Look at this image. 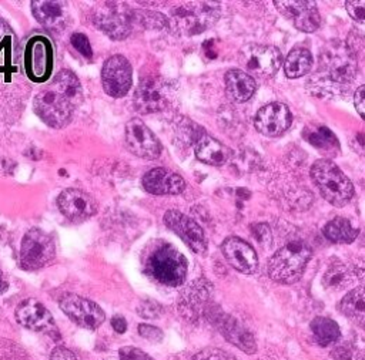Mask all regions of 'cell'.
I'll return each instance as SVG.
<instances>
[{"instance_id": "obj_1", "label": "cell", "mask_w": 365, "mask_h": 360, "mask_svg": "<svg viewBox=\"0 0 365 360\" xmlns=\"http://www.w3.org/2000/svg\"><path fill=\"white\" fill-rule=\"evenodd\" d=\"M358 73V61L355 53L345 43L332 41L329 43L319 55L318 75L312 77L311 81L312 92H318L324 84H327V94L331 91V85L349 84ZM308 81V83H311Z\"/></svg>"}, {"instance_id": "obj_2", "label": "cell", "mask_w": 365, "mask_h": 360, "mask_svg": "<svg viewBox=\"0 0 365 360\" xmlns=\"http://www.w3.org/2000/svg\"><path fill=\"white\" fill-rule=\"evenodd\" d=\"M220 16L218 1H188L175 6L167 23L175 36H195L210 28Z\"/></svg>"}, {"instance_id": "obj_3", "label": "cell", "mask_w": 365, "mask_h": 360, "mask_svg": "<svg viewBox=\"0 0 365 360\" xmlns=\"http://www.w3.org/2000/svg\"><path fill=\"white\" fill-rule=\"evenodd\" d=\"M311 248L305 242H288L269 258L267 266L269 277L282 285L298 282L311 258Z\"/></svg>"}, {"instance_id": "obj_4", "label": "cell", "mask_w": 365, "mask_h": 360, "mask_svg": "<svg viewBox=\"0 0 365 360\" xmlns=\"http://www.w3.org/2000/svg\"><path fill=\"white\" fill-rule=\"evenodd\" d=\"M311 178L321 195L334 206H345L354 195V186L348 176L327 158L314 162Z\"/></svg>"}, {"instance_id": "obj_5", "label": "cell", "mask_w": 365, "mask_h": 360, "mask_svg": "<svg viewBox=\"0 0 365 360\" xmlns=\"http://www.w3.org/2000/svg\"><path fill=\"white\" fill-rule=\"evenodd\" d=\"M187 269V259L170 243H164L155 248L147 260L148 275L167 286L181 285L185 280Z\"/></svg>"}, {"instance_id": "obj_6", "label": "cell", "mask_w": 365, "mask_h": 360, "mask_svg": "<svg viewBox=\"0 0 365 360\" xmlns=\"http://www.w3.org/2000/svg\"><path fill=\"white\" fill-rule=\"evenodd\" d=\"M240 64L247 74H255L261 78L274 77L282 64L281 51L274 46L247 44L240 50Z\"/></svg>"}, {"instance_id": "obj_7", "label": "cell", "mask_w": 365, "mask_h": 360, "mask_svg": "<svg viewBox=\"0 0 365 360\" xmlns=\"http://www.w3.org/2000/svg\"><path fill=\"white\" fill-rule=\"evenodd\" d=\"M56 256V245L53 238L38 229H30L20 246V266L26 270H37L50 263Z\"/></svg>"}, {"instance_id": "obj_8", "label": "cell", "mask_w": 365, "mask_h": 360, "mask_svg": "<svg viewBox=\"0 0 365 360\" xmlns=\"http://www.w3.org/2000/svg\"><path fill=\"white\" fill-rule=\"evenodd\" d=\"M171 100L170 84L158 75L141 77L134 91V107L143 114L164 110Z\"/></svg>"}, {"instance_id": "obj_9", "label": "cell", "mask_w": 365, "mask_h": 360, "mask_svg": "<svg viewBox=\"0 0 365 360\" xmlns=\"http://www.w3.org/2000/svg\"><path fill=\"white\" fill-rule=\"evenodd\" d=\"M24 67L31 81H46L53 68V48L44 36H34L29 40L24 53Z\"/></svg>"}, {"instance_id": "obj_10", "label": "cell", "mask_w": 365, "mask_h": 360, "mask_svg": "<svg viewBox=\"0 0 365 360\" xmlns=\"http://www.w3.org/2000/svg\"><path fill=\"white\" fill-rule=\"evenodd\" d=\"M131 65L124 55L115 54L108 57L101 70V83L104 91L114 98L124 97L131 88Z\"/></svg>"}, {"instance_id": "obj_11", "label": "cell", "mask_w": 365, "mask_h": 360, "mask_svg": "<svg viewBox=\"0 0 365 360\" xmlns=\"http://www.w3.org/2000/svg\"><path fill=\"white\" fill-rule=\"evenodd\" d=\"M34 111L53 128H63L71 120L73 107L56 91L44 90L34 97Z\"/></svg>"}, {"instance_id": "obj_12", "label": "cell", "mask_w": 365, "mask_h": 360, "mask_svg": "<svg viewBox=\"0 0 365 360\" xmlns=\"http://www.w3.org/2000/svg\"><path fill=\"white\" fill-rule=\"evenodd\" d=\"M125 145L130 152L144 159H155L161 154V144L153 131L138 118L125 124Z\"/></svg>"}, {"instance_id": "obj_13", "label": "cell", "mask_w": 365, "mask_h": 360, "mask_svg": "<svg viewBox=\"0 0 365 360\" xmlns=\"http://www.w3.org/2000/svg\"><path fill=\"white\" fill-rule=\"evenodd\" d=\"M164 223L195 253L204 255L207 250V238L202 228L180 211L170 209L164 215Z\"/></svg>"}, {"instance_id": "obj_14", "label": "cell", "mask_w": 365, "mask_h": 360, "mask_svg": "<svg viewBox=\"0 0 365 360\" xmlns=\"http://www.w3.org/2000/svg\"><path fill=\"white\" fill-rule=\"evenodd\" d=\"M61 310L78 326L86 329H97L104 322L103 309L78 295H66L60 300Z\"/></svg>"}, {"instance_id": "obj_15", "label": "cell", "mask_w": 365, "mask_h": 360, "mask_svg": "<svg viewBox=\"0 0 365 360\" xmlns=\"http://www.w3.org/2000/svg\"><path fill=\"white\" fill-rule=\"evenodd\" d=\"M292 122L288 107L282 102H271L259 108L254 117L255 129L265 137H278L284 134Z\"/></svg>"}, {"instance_id": "obj_16", "label": "cell", "mask_w": 365, "mask_h": 360, "mask_svg": "<svg viewBox=\"0 0 365 360\" xmlns=\"http://www.w3.org/2000/svg\"><path fill=\"white\" fill-rule=\"evenodd\" d=\"M277 10L288 20L292 21V24L304 31V33H312L315 31L321 24V17L317 9L315 1H274Z\"/></svg>"}, {"instance_id": "obj_17", "label": "cell", "mask_w": 365, "mask_h": 360, "mask_svg": "<svg viewBox=\"0 0 365 360\" xmlns=\"http://www.w3.org/2000/svg\"><path fill=\"white\" fill-rule=\"evenodd\" d=\"M57 203L61 213L73 222H83L97 212L94 198L76 188L63 191L57 198Z\"/></svg>"}, {"instance_id": "obj_18", "label": "cell", "mask_w": 365, "mask_h": 360, "mask_svg": "<svg viewBox=\"0 0 365 360\" xmlns=\"http://www.w3.org/2000/svg\"><path fill=\"white\" fill-rule=\"evenodd\" d=\"M222 253L228 263L241 273L252 275L258 269V258L254 248L244 239L230 236L222 242Z\"/></svg>"}, {"instance_id": "obj_19", "label": "cell", "mask_w": 365, "mask_h": 360, "mask_svg": "<svg viewBox=\"0 0 365 360\" xmlns=\"http://www.w3.org/2000/svg\"><path fill=\"white\" fill-rule=\"evenodd\" d=\"M16 319L21 326L34 332L50 333L56 329L51 313L36 299L23 300L16 309Z\"/></svg>"}, {"instance_id": "obj_20", "label": "cell", "mask_w": 365, "mask_h": 360, "mask_svg": "<svg viewBox=\"0 0 365 360\" xmlns=\"http://www.w3.org/2000/svg\"><path fill=\"white\" fill-rule=\"evenodd\" d=\"M97 27L113 40H123L131 33L133 17L115 6H104L94 17Z\"/></svg>"}, {"instance_id": "obj_21", "label": "cell", "mask_w": 365, "mask_h": 360, "mask_svg": "<svg viewBox=\"0 0 365 360\" xmlns=\"http://www.w3.org/2000/svg\"><path fill=\"white\" fill-rule=\"evenodd\" d=\"M143 186L154 195H177L184 191L185 181L167 168H154L143 176Z\"/></svg>"}, {"instance_id": "obj_22", "label": "cell", "mask_w": 365, "mask_h": 360, "mask_svg": "<svg viewBox=\"0 0 365 360\" xmlns=\"http://www.w3.org/2000/svg\"><path fill=\"white\" fill-rule=\"evenodd\" d=\"M31 11L41 26L53 31L63 30L68 21L66 7L60 1L34 0L31 1Z\"/></svg>"}, {"instance_id": "obj_23", "label": "cell", "mask_w": 365, "mask_h": 360, "mask_svg": "<svg viewBox=\"0 0 365 360\" xmlns=\"http://www.w3.org/2000/svg\"><path fill=\"white\" fill-rule=\"evenodd\" d=\"M255 80L244 70L231 68L225 74V91L227 95L235 102L248 101L255 92Z\"/></svg>"}, {"instance_id": "obj_24", "label": "cell", "mask_w": 365, "mask_h": 360, "mask_svg": "<svg viewBox=\"0 0 365 360\" xmlns=\"http://www.w3.org/2000/svg\"><path fill=\"white\" fill-rule=\"evenodd\" d=\"M195 155L197 158L207 165H222L230 157V151L215 138L201 134L195 141Z\"/></svg>"}, {"instance_id": "obj_25", "label": "cell", "mask_w": 365, "mask_h": 360, "mask_svg": "<svg viewBox=\"0 0 365 360\" xmlns=\"http://www.w3.org/2000/svg\"><path fill=\"white\" fill-rule=\"evenodd\" d=\"M220 330L224 334V337L234 346H237L240 350L252 354L257 351V343L254 340V336L235 319L225 317L222 319L220 324Z\"/></svg>"}, {"instance_id": "obj_26", "label": "cell", "mask_w": 365, "mask_h": 360, "mask_svg": "<svg viewBox=\"0 0 365 360\" xmlns=\"http://www.w3.org/2000/svg\"><path fill=\"white\" fill-rule=\"evenodd\" d=\"M51 90L61 95L71 107H77L83 101V88L77 75L70 70H61L53 81Z\"/></svg>"}, {"instance_id": "obj_27", "label": "cell", "mask_w": 365, "mask_h": 360, "mask_svg": "<svg viewBox=\"0 0 365 360\" xmlns=\"http://www.w3.org/2000/svg\"><path fill=\"white\" fill-rule=\"evenodd\" d=\"M341 312L356 326L365 330V287L358 286L349 290L341 300Z\"/></svg>"}, {"instance_id": "obj_28", "label": "cell", "mask_w": 365, "mask_h": 360, "mask_svg": "<svg viewBox=\"0 0 365 360\" xmlns=\"http://www.w3.org/2000/svg\"><path fill=\"white\" fill-rule=\"evenodd\" d=\"M309 326H311V332L314 334L315 342L322 347L335 344L341 337L339 326L336 324V322H334L329 317L318 316L311 320Z\"/></svg>"}, {"instance_id": "obj_29", "label": "cell", "mask_w": 365, "mask_h": 360, "mask_svg": "<svg viewBox=\"0 0 365 360\" xmlns=\"http://www.w3.org/2000/svg\"><path fill=\"white\" fill-rule=\"evenodd\" d=\"M312 67V55L305 47H295L284 61V71L289 78L305 75Z\"/></svg>"}, {"instance_id": "obj_30", "label": "cell", "mask_w": 365, "mask_h": 360, "mask_svg": "<svg viewBox=\"0 0 365 360\" xmlns=\"http://www.w3.org/2000/svg\"><path fill=\"white\" fill-rule=\"evenodd\" d=\"M322 233L327 239L335 243H351L358 236V231L351 225L348 219L342 216H336L325 223Z\"/></svg>"}, {"instance_id": "obj_31", "label": "cell", "mask_w": 365, "mask_h": 360, "mask_svg": "<svg viewBox=\"0 0 365 360\" xmlns=\"http://www.w3.org/2000/svg\"><path fill=\"white\" fill-rule=\"evenodd\" d=\"M352 275L351 270L346 265H344L342 262L336 260L332 265H329L327 268V270L324 272L322 276V285L324 287L329 289V290H344L346 289L351 282H352Z\"/></svg>"}, {"instance_id": "obj_32", "label": "cell", "mask_w": 365, "mask_h": 360, "mask_svg": "<svg viewBox=\"0 0 365 360\" xmlns=\"http://www.w3.org/2000/svg\"><path fill=\"white\" fill-rule=\"evenodd\" d=\"M304 137L311 145H314L315 148H318L321 151L332 152V151H336L338 147H339L338 139L332 134V131L327 127H322V125L308 127L304 131Z\"/></svg>"}, {"instance_id": "obj_33", "label": "cell", "mask_w": 365, "mask_h": 360, "mask_svg": "<svg viewBox=\"0 0 365 360\" xmlns=\"http://www.w3.org/2000/svg\"><path fill=\"white\" fill-rule=\"evenodd\" d=\"M19 55V40L7 21L0 18V57L6 64H14Z\"/></svg>"}, {"instance_id": "obj_34", "label": "cell", "mask_w": 365, "mask_h": 360, "mask_svg": "<svg viewBox=\"0 0 365 360\" xmlns=\"http://www.w3.org/2000/svg\"><path fill=\"white\" fill-rule=\"evenodd\" d=\"M191 360H235V357L221 349H212V347H207L200 350L198 353H195Z\"/></svg>"}, {"instance_id": "obj_35", "label": "cell", "mask_w": 365, "mask_h": 360, "mask_svg": "<svg viewBox=\"0 0 365 360\" xmlns=\"http://www.w3.org/2000/svg\"><path fill=\"white\" fill-rule=\"evenodd\" d=\"M345 7L352 20L365 24V0H349L345 3Z\"/></svg>"}, {"instance_id": "obj_36", "label": "cell", "mask_w": 365, "mask_h": 360, "mask_svg": "<svg viewBox=\"0 0 365 360\" xmlns=\"http://www.w3.org/2000/svg\"><path fill=\"white\" fill-rule=\"evenodd\" d=\"M71 41V46L80 53L83 54L86 58H90L93 55V48H91V44L88 41V38L81 34V33H74L70 38Z\"/></svg>"}, {"instance_id": "obj_37", "label": "cell", "mask_w": 365, "mask_h": 360, "mask_svg": "<svg viewBox=\"0 0 365 360\" xmlns=\"http://www.w3.org/2000/svg\"><path fill=\"white\" fill-rule=\"evenodd\" d=\"M141 23L145 26V27H150V28H163L164 26H167V18L160 14V13H154V11H144L141 13V17H140Z\"/></svg>"}, {"instance_id": "obj_38", "label": "cell", "mask_w": 365, "mask_h": 360, "mask_svg": "<svg viewBox=\"0 0 365 360\" xmlns=\"http://www.w3.org/2000/svg\"><path fill=\"white\" fill-rule=\"evenodd\" d=\"M120 360H154V359L137 347L127 346L120 350Z\"/></svg>"}, {"instance_id": "obj_39", "label": "cell", "mask_w": 365, "mask_h": 360, "mask_svg": "<svg viewBox=\"0 0 365 360\" xmlns=\"http://www.w3.org/2000/svg\"><path fill=\"white\" fill-rule=\"evenodd\" d=\"M138 333L141 337L150 340V342H161L163 340V330L151 326V324H140L138 326Z\"/></svg>"}, {"instance_id": "obj_40", "label": "cell", "mask_w": 365, "mask_h": 360, "mask_svg": "<svg viewBox=\"0 0 365 360\" xmlns=\"http://www.w3.org/2000/svg\"><path fill=\"white\" fill-rule=\"evenodd\" d=\"M252 235L259 243L269 246V243H271V231H269V226L267 223H258V225L252 226Z\"/></svg>"}, {"instance_id": "obj_41", "label": "cell", "mask_w": 365, "mask_h": 360, "mask_svg": "<svg viewBox=\"0 0 365 360\" xmlns=\"http://www.w3.org/2000/svg\"><path fill=\"white\" fill-rule=\"evenodd\" d=\"M349 144L355 152L365 155V128L355 131L349 139Z\"/></svg>"}, {"instance_id": "obj_42", "label": "cell", "mask_w": 365, "mask_h": 360, "mask_svg": "<svg viewBox=\"0 0 365 360\" xmlns=\"http://www.w3.org/2000/svg\"><path fill=\"white\" fill-rule=\"evenodd\" d=\"M351 275L359 282L365 285V258L355 259L349 268Z\"/></svg>"}, {"instance_id": "obj_43", "label": "cell", "mask_w": 365, "mask_h": 360, "mask_svg": "<svg viewBox=\"0 0 365 360\" xmlns=\"http://www.w3.org/2000/svg\"><path fill=\"white\" fill-rule=\"evenodd\" d=\"M354 104L355 108L358 111V114L361 115L362 120H365V84L361 85L355 94H354Z\"/></svg>"}, {"instance_id": "obj_44", "label": "cell", "mask_w": 365, "mask_h": 360, "mask_svg": "<svg viewBox=\"0 0 365 360\" xmlns=\"http://www.w3.org/2000/svg\"><path fill=\"white\" fill-rule=\"evenodd\" d=\"M50 359H51V360H77L76 356L73 354V351H70V350L66 349V347H56V349L51 351Z\"/></svg>"}, {"instance_id": "obj_45", "label": "cell", "mask_w": 365, "mask_h": 360, "mask_svg": "<svg viewBox=\"0 0 365 360\" xmlns=\"http://www.w3.org/2000/svg\"><path fill=\"white\" fill-rule=\"evenodd\" d=\"M155 309H158V306L154 303V302H144L140 307H138V312H140V314L141 316H144V317H155L157 314V310Z\"/></svg>"}, {"instance_id": "obj_46", "label": "cell", "mask_w": 365, "mask_h": 360, "mask_svg": "<svg viewBox=\"0 0 365 360\" xmlns=\"http://www.w3.org/2000/svg\"><path fill=\"white\" fill-rule=\"evenodd\" d=\"M111 326H113V329H114L117 333H124V332L127 330V322H125V319H124L123 316H120V314H117V316H114V317L111 319Z\"/></svg>"}, {"instance_id": "obj_47", "label": "cell", "mask_w": 365, "mask_h": 360, "mask_svg": "<svg viewBox=\"0 0 365 360\" xmlns=\"http://www.w3.org/2000/svg\"><path fill=\"white\" fill-rule=\"evenodd\" d=\"M332 356L335 357V360H349V357H351L349 351L345 350L344 347H338L336 350H334Z\"/></svg>"}, {"instance_id": "obj_48", "label": "cell", "mask_w": 365, "mask_h": 360, "mask_svg": "<svg viewBox=\"0 0 365 360\" xmlns=\"http://www.w3.org/2000/svg\"><path fill=\"white\" fill-rule=\"evenodd\" d=\"M6 289H7V282H6V279H4V276H3V272H1V269H0V295H1Z\"/></svg>"}]
</instances>
